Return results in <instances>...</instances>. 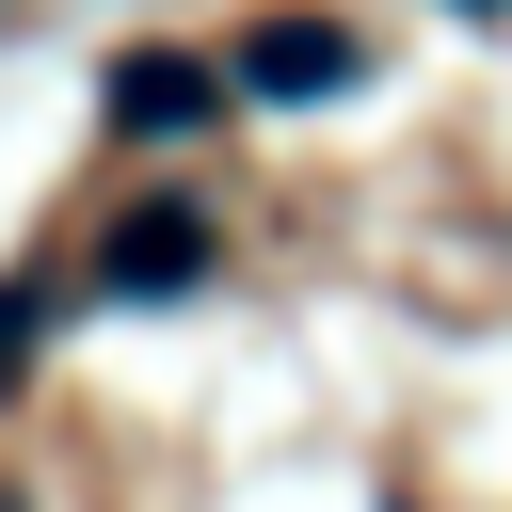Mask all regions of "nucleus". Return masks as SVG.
<instances>
[{"label":"nucleus","mask_w":512,"mask_h":512,"mask_svg":"<svg viewBox=\"0 0 512 512\" xmlns=\"http://www.w3.org/2000/svg\"><path fill=\"white\" fill-rule=\"evenodd\" d=\"M32 320H48V288H0V384L32 368Z\"/></svg>","instance_id":"20e7f679"},{"label":"nucleus","mask_w":512,"mask_h":512,"mask_svg":"<svg viewBox=\"0 0 512 512\" xmlns=\"http://www.w3.org/2000/svg\"><path fill=\"white\" fill-rule=\"evenodd\" d=\"M96 112H112L128 144H192V128H224V112H240V64H208V48H112Z\"/></svg>","instance_id":"f257e3e1"},{"label":"nucleus","mask_w":512,"mask_h":512,"mask_svg":"<svg viewBox=\"0 0 512 512\" xmlns=\"http://www.w3.org/2000/svg\"><path fill=\"white\" fill-rule=\"evenodd\" d=\"M448 16H512V0H448Z\"/></svg>","instance_id":"39448f33"},{"label":"nucleus","mask_w":512,"mask_h":512,"mask_svg":"<svg viewBox=\"0 0 512 512\" xmlns=\"http://www.w3.org/2000/svg\"><path fill=\"white\" fill-rule=\"evenodd\" d=\"M352 80H368L352 16H256L240 32V96H352Z\"/></svg>","instance_id":"7ed1b4c3"},{"label":"nucleus","mask_w":512,"mask_h":512,"mask_svg":"<svg viewBox=\"0 0 512 512\" xmlns=\"http://www.w3.org/2000/svg\"><path fill=\"white\" fill-rule=\"evenodd\" d=\"M208 256H224L208 208H128V224L96 240V288H112V304H176V288H208Z\"/></svg>","instance_id":"f03ea898"}]
</instances>
